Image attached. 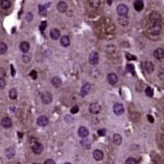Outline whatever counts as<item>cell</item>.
<instances>
[{"label": "cell", "mask_w": 164, "mask_h": 164, "mask_svg": "<svg viewBox=\"0 0 164 164\" xmlns=\"http://www.w3.org/2000/svg\"><path fill=\"white\" fill-rule=\"evenodd\" d=\"M33 164H36V163H33Z\"/></svg>", "instance_id": "816d5d0a"}, {"label": "cell", "mask_w": 164, "mask_h": 164, "mask_svg": "<svg viewBox=\"0 0 164 164\" xmlns=\"http://www.w3.org/2000/svg\"><path fill=\"white\" fill-rule=\"evenodd\" d=\"M44 164H56V163H55L54 161H53V159H46L45 162H44Z\"/></svg>", "instance_id": "ee69618b"}, {"label": "cell", "mask_w": 164, "mask_h": 164, "mask_svg": "<svg viewBox=\"0 0 164 164\" xmlns=\"http://www.w3.org/2000/svg\"><path fill=\"white\" fill-rule=\"evenodd\" d=\"M8 96H10V99H16L17 96H18V93H17V90L15 89V88H12V89L10 90V92H8Z\"/></svg>", "instance_id": "f1b7e54d"}, {"label": "cell", "mask_w": 164, "mask_h": 164, "mask_svg": "<svg viewBox=\"0 0 164 164\" xmlns=\"http://www.w3.org/2000/svg\"><path fill=\"white\" fill-rule=\"evenodd\" d=\"M125 164H137L136 159H135L134 158H129L126 159Z\"/></svg>", "instance_id": "836d02e7"}, {"label": "cell", "mask_w": 164, "mask_h": 164, "mask_svg": "<svg viewBox=\"0 0 164 164\" xmlns=\"http://www.w3.org/2000/svg\"><path fill=\"white\" fill-rule=\"evenodd\" d=\"M11 6V2L10 0H1V2H0V7H1L3 10H8V8H10Z\"/></svg>", "instance_id": "484cf974"}, {"label": "cell", "mask_w": 164, "mask_h": 164, "mask_svg": "<svg viewBox=\"0 0 164 164\" xmlns=\"http://www.w3.org/2000/svg\"><path fill=\"white\" fill-rule=\"evenodd\" d=\"M6 156L8 159H12L13 157L15 156V149L13 148H8L6 149Z\"/></svg>", "instance_id": "d4e9b609"}, {"label": "cell", "mask_w": 164, "mask_h": 164, "mask_svg": "<svg viewBox=\"0 0 164 164\" xmlns=\"http://www.w3.org/2000/svg\"><path fill=\"white\" fill-rule=\"evenodd\" d=\"M97 134H98L100 136H105L106 134H107V131H106L105 129H99L98 131H97Z\"/></svg>", "instance_id": "ab89813d"}, {"label": "cell", "mask_w": 164, "mask_h": 164, "mask_svg": "<svg viewBox=\"0 0 164 164\" xmlns=\"http://www.w3.org/2000/svg\"><path fill=\"white\" fill-rule=\"evenodd\" d=\"M162 31V27L161 25L159 23H155V24H152L150 27L148 28V32L150 33V34H153V35H158L161 33Z\"/></svg>", "instance_id": "6da1fadb"}, {"label": "cell", "mask_w": 164, "mask_h": 164, "mask_svg": "<svg viewBox=\"0 0 164 164\" xmlns=\"http://www.w3.org/2000/svg\"><path fill=\"white\" fill-rule=\"evenodd\" d=\"M6 86V81L5 79H0V89H3Z\"/></svg>", "instance_id": "b9f144b4"}, {"label": "cell", "mask_w": 164, "mask_h": 164, "mask_svg": "<svg viewBox=\"0 0 164 164\" xmlns=\"http://www.w3.org/2000/svg\"><path fill=\"white\" fill-rule=\"evenodd\" d=\"M20 51L23 53V54H27L30 50V44L27 41H23L20 43Z\"/></svg>", "instance_id": "5bb4252c"}, {"label": "cell", "mask_w": 164, "mask_h": 164, "mask_svg": "<svg viewBox=\"0 0 164 164\" xmlns=\"http://www.w3.org/2000/svg\"><path fill=\"white\" fill-rule=\"evenodd\" d=\"M112 2L111 1H110V0H109V1H108V4H109V5H110V4H111Z\"/></svg>", "instance_id": "c3c4849f"}, {"label": "cell", "mask_w": 164, "mask_h": 164, "mask_svg": "<svg viewBox=\"0 0 164 164\" xmlns=\"http://www.w3.org/2000/svg\"><path fill=\"white\" fill-rule=\"evenodd\" d=\"M89 111L92 114H98L101 111V106L98 103H92L89 107Z\"/></svg>", "instance_id": "ba28073f"}, {"label": "cell", "mask_w": 164, "mask_h": 164, "mask_svg": "<svg viewBox=\"0 0 164 164\" xmlns=\"http://www.w3.org/2000/svg\"><path fill=\"white\" fill-rule=\"evenodd\" d=\"M91 5L94 8H97L100 5V1H96V0H94V1H91Z\"/></svg>", "instance_id": "7bdbcfd3"}, {"label": "cell", "mask_w": 164, "mask_h": 164, "mask_svg": "<svg viewBox=\"0 0 164 164\" xmlns=\"http://www.w3.org/2000/svg\"><path fill=\"white\" fill-rule=\"evenodd\" d=\"M51 83H52L53 86L59 87L60 85H61V79H60L59 77H57V76L53 77V78L51 79Z\"/></svg>", "instance_id": "7402d4cb"}, {"label": "cell", "mask_w": 164, "mask_h": 164, "mask_svg": "<svg viewBox=\"0 0 164 164\" xmlns=\"http://www.w3.org/2000/svg\"><path fill=\"white\" fill-rule=\"evenodd\" d=\"M41 100L44 104H46V105H48V104H50L52 100H53V96L51 93L49 92H45V93H43V94L41 95Z\"/></svg>", "instance_id": "277c9868"}, {"label": "cell", "mask_w": 164, "mask_h": 164, "mask_svg": "<svg viewBox=\"0 0 164 164\" xmlns=\"http://www.w3.org/2000/svg\"><path fill=\"white\" fill-rule=\"evenodd\" d=\"M144 68L148 73H152L154 72V64L151 61H146L144 63Z\"/></svg>", "instance_id": "2e32d148"}, {"label": "cell", "mask_w": 164, "mask_h": 164, "mask_svg": "<svg viewBox=\"0 0 164 164\" xmlns=\"http://www.w3.org/2000/svg\"><path fill=\"white\" fill-rule=\"evenodd\" d=\"M128 12H129V8L124 4H120L117 7V13L120 15V17H125Z\"/></svg>", "instance_id": "3957f363"}, {"label": "cell", "mask_w": 164, "mask_h": 164, "mask_svg": "<svg viewBox=\"0 0 164 164\" xmlns=\"http://www.w3.org/2000/svg\"><path fill=\"white\" fill-rule=\"evenodd\" d=\"M65 164H70V162H66Z\"/></svg>", "instance_id": "681fc988"}, {"label": "cell", "mask_w": 164, "mask_h": 164, "mask_svg": "<svg viewBox=\"0 0 164 164\" xmlns=\"http://www.w3.org/2000/svg\"><path fill=\"white\" fill-rule=\"evenodd\" d=\"M99 61V55L97 52H92L89 56V62L92 65H96Z\"/></svg>", "instance_id": "52a82bcc"}, {"label": "cell", "mask_w": 164, "mask_h": 164, "mask_svg": "<svg viewBox=\"0 0 164 164\" xmlns=\"http://www.w3.org/2000/svg\"><path fill=\"white\" fill-rule=\"evenodd\" d=\"M49 5V4H47L46 6H43V5H39V13L41 14L42 16H46V7Z\"/></svg>", "instance_id": "f546056e"}, {"label": "cell", "mask_w": 164, "mask_h": 164, "mask_svg": "<svg viewBox=\"0 0 164 164\" xmlns=\"http://www.w3.org/2000/svg\"><path fill=\"white\" fill-rule=\"evenodd\" d=\"M23 60L24 61L25 63H28L29 61L31 60V57H30V56H28L27 54H24V55L23 56Z\"/></svg>", "instance_id": "74e56055"}, {"label": "cell", "mask_w": 164, "mask_h": 164, "mask_svg": "<svg viewBox=\"0 0 164 164\" xmlns=\"http://www.w3.org/2000/svg\"><path fill=\"white\" fill-rule=\"evenodd\" d=\"M8 51V46L4 42H0V55L6 54Z\"/></svg>", "instance_id": "83f0119b"}, {"label": "cell", "mask_w": 164, "mask_h": 164, "mask_svg": "<svg viewBox=\"0 0 164 164\" xmlns=\"http://www.w3.org/2000/svg\"><path fill=\"white\" fill-rule=\"evenodd\" d=\"M148 122H154V118L151 116V115H148Z\"/></svg>", "instance_id": "bcb514c9"}, {"label": "cell", "mask_w": 164, "mask_h": 164, "mask_svg": "<svg viewBox=\"0 0 164 164\" xmlns=\"http://www.w3.org/2000/svg\"><path fill=\"white\" fill-rule=\"evenodd\" d=\"M37 124L41 127H45L46 126L48 123H49V120L46 116H40L38 119H37Z\"/></svg>", "instance_id": "30bf717a"}, {"label": "cell", "mask_w": 164, "mask_h": 164, "mask_svg": "<svg viewBox=\"0 0 164 164\" xmlns=\"http://www.w3.org/2000/svg\"><path fill=\"white\" fill-rule=\"evenodd\" d=\"M50 37L53 40H57L60 37V32L57 29H52L50 31Z\"/></svg>", "instance_id": "ffe728a7"}, {"label": "cell", "mask_w": 164, "mask_h": 164, "mask_svg": "<svg viewBox=\"0 0 164 164\" xmlns=\"http://www.w3.org/2000/svg\"><path fill=\"white\" fill-rule=\"evenodd\" d=\"M149 20L151 21L153 24L155 23H159V21L161 20V17L159 15V13L156 12V11H153L150 13L149 15Z\"/></svg>", "instance_id": "5b68a950"}, {"label": "cell", "mask_w": 164, "mask_h": 164, "mask_svg": "<svg viewBox=\"0 0 164 164\" xmlns=\"http://www.w3.org/2000/svg\"><path fill=\"white\" fill-rule=\"evenodd\" d=\"M46 27H47V23H46V21H42L41 24H40V26H39V29L43 33L44 31H46Z\"/></svg>", "instance_id": "d6a6232c"}, {"label": "cell", "mask_w": 164, "mask_h": 164, "mask_svg": "<svg viewBox=\"0 0 164 164\" xmlns=\"http://www.w3.org/2000/svg\"><path fill=\"white\" fill-rule=\"evenodd\" d=\"M6 76V70L3 68H0V79H4Z\"/></svg>", "instance_id": "60d3db41"}, {"label": "cell", "mask_w": 164, "mask_h": 164, "mask_svg": "<svg viewBox=\"0 0 164 164\" xmlns=\"http://www.w3.org/2000/svg\"><path fill=\"white\" fill-rule=\"evenodd\" d=\"M70 39L69 36H67V35H63V36H61L60 38V45L64 46V47H67L70 46Z\"/></svg>", "instance_id": "ac0fdd59"}, {"label": "cell", "mask_w": 164, "mask_h": 164, "mask_svg": "<svg viewBox=\"0 0 164 164\" xmlns=\"http://www.w3.org/2000/svg\"><path fill=\"white\" fill-rule=\"evenodd\" d=\"M33 14L32 12H28L27 14H26V20L28 21H31V20H33Z\"/></svg>", "instance_id": "8d00e7d4"}, {"label": "cell", "mask_w": 164, "mask_h": 164, "mask_svg": "<svg viewBox=\"0 0 164 164\" xmlns=\"http://www.w3.org/2000/svg\"><path fill=\"white\" fill-rule=\"evenodd\" d=\"M125 57H126V59H127L128 60H135V59H136V57L134 56V55H132L131 53H126Z\"/></svg>", "instance_id": "e575fe53"}, {"label": "cell", "mask_w": 164, "mask_h": 164, "mask_svg": "<svg viewBox=\"0 0 164 164\" xmlns=\"http://www.w3.org/2000/svg\"><path fill=\"white\" fill-rule=\"evenodd\" d=\"M57 10H59V12L63 13V12H65L66 10H68V5H67V3H66V2L61 1V2L57 3Z\"/></svg>", "instance_id": "d6986e66"}, {"label": "cell", "mask_w": 164, "mask_h": 164, "mask_svg": "<svg viewBox=\"0 0 164 164\" xmlns=\"http://www.w3.org/2000/svg\"><path fill=\"white\" fill-rule=\"evenodd\" d=\"M107 80L108 82L110 83V85H116L119 81V78H118V75L116 73H109L108 74V77H107Z\"/></svg>", "instance_id": "9c48e42d"}, {"label": "cell", "mask_w": 164, "mask_h": 164, "mask_svg": "<svg viewBox=\"0 0 164 164\" xmlns=\"http://www.w3.org/2000/svg\"><path fill=\"white\" fill-rule=\"evenodd\" d=\"M93 157H94V159H96V161H102V159H103V158H104V153L102 152L101 150L96 149V150H95L94 152H93Z\"/></svg>", "instance_id": "9a60e30c"}, {"label": "cell", "mask_w": 164, "mask_h": 164, "mask_svg": "<svg viewBox=\"0 0 164 164\" xmlns=\"http://www.w3.org/2000/svg\"><path fill=\"white\" fill-rule=\"evenodd\" d=\"M16 164H20V162H17Z\"/></svg>", "instance_id": "f907efd6"}, {"label": "cell", "mask_w": 164, "mask_h": 164, "mask_svg": "<svg viewBox=\"0 0 164 164\" xmlns=\"http://www.w3.org/2000/svg\"><path fill=\"white\" fill-rule=\"evenodd\" d=\"M126 70H127V72H129L132 74H135V66L133 65V64H127Z\"/></svg>", "instance_id": "4dcf8cb0"}, {"label": "cell", "mask_w": 164, "mask_h": 164, "mask_svg": "<svg viewBox=\"0 0 164 164\" xmlns=\"http://www.w3.org/2000/svg\"><path fill=\"white\" fill-rule=\"evenodd\" d=\"M113 143L115 145H117V146L121 145L122 143V135H119V134H115L113 135Z\"/></svg>", "instance_id": "cb8c5ba5"}, {"label": "cell", "mask_w": 164, "mask_h": 164, "mask_svg": "<svg viewBox=\"0 0 164 164\" xmlns=\"http://www.w3.org/2000/svg\"><path fill=\"white\" fill-rule=\"evenodd\" d=\"M30 76L32 77L33 80L36 79V78H37V72H36V70H32V72H30Z\"/></svg>", "instance_id": "f35d334b"}, {"label": "cell", "mask_w": 164, "mask_h": 164, "mask_svg": "<svg viewBox=\"0 0 164 164\" xmlns=\"http://www.w3.org/2000/svg\"><path fill=\"white\" fill-rule=\"evenodd\" d=\"M113 111L116 115L120 116V115H122L124 112V107H123V105L121 103H116L113 106Z\"/></svg>", "instance_id": "8992f818"}, {"label": "cell", "mask_w": 164, "mask_h": 164, "mask_svg": "<svg viewBox=\"0 0 164 164\" xmlns=\"http://www.w3.org/2000/svg\"><path fill=\"white\" fill-rule=\"evenodd\" d=\"M78 135L82 137V138H86V137L89 135V130L87 129L86 127L82 126L79 128L78 130Z\"/></svg>", "instance_id": "4fadbf2b"}, {"label": "cell", "mask_w": 164, "mask_h": 164, "mask_svg": "<svg viewBox=\"0 0 164 164\" xmlns=\"http://www.w3.org/2000/svg\"><path fill=\"white\" fill-rule=\"evenodd\" d=\"M80 144H81V146L83 148H85V149H89L90 147H91V142L90 140H88L86 138H83L81 140V142H80Z\"/></svg>", "instance_id": "603a6c76"}, {"label": "cell", "mask_w": 164, "mask_h": 164, "mask_svg": "<svg viewBox=\"0 0 164 164\" xmlns=\"http://www.w3.org/2000/svg\"><path fill=\"white\" fill-rule=\"evenodd\" d=\"M154 57L159 60L162 59L164 57V50L162 48H157V49L154 51Z\"/></svg>", "instance_id": "e0dca14e"}, {"label": "cell", "mask_w": 164, "mask_h": 164, "mask_svg": "<svg viewBox=\"0 0 164 164\" xmlns=\"http://www.w3.org/2000/svg\"><path fill=\"white\" fill-rule=\"evenodd\" d=\"M146 95H147L148 96H149V97H152L153 96V95H154V91H153V89L151 87H147L146 88Z\"/></svg>", "instance_id": "1f68e13d"}, {"label": "cell", "mask_w": 164, "mask_h": 164, "mask_svg": "<svg viewBox=\"0 0 164 164\" xmlns=\"http://www.w3.org/2000/svg\"><path fill=\"white\" fill-rule=\"evenodd\" d=\"M91 90V85H90V83H85V85H83L81 88V96L83 97H85V96L88 95V93L90 92Z\"/></svg>", "instance_id": "7c38bea8"}, {"label": "cell", "mask_w": 164, "mask_h": 164, "mask_svg": "<svg viewBox=\"0 0 164 164\" xmlns=\"http://www.w3.org/2000/svg\"><path fill=\"white\" fill-rule=\"evenodd\" d=\"M1 125L2 127H4L5 129H8L12 126V121L10 120V118L8 117H4L1 120Z\"/></svg>", "instance_id": "8fae6325"}, {"label": "cell", "mask_w": 164, "mask_h": 164, "mask_svg": "<svg viewBox=\"0 0 164 164\" xmlns=\"http://www.w3.org/2000/svg\"><path fill=\"white\" fill-rule=\"evenodd\" d=\"M10 68H11V75H12V76H14V75H15V70H14V67H13V65H10Z\"/></svg>", "instance_id": "7dc6e473"}, {"label": "cell", "mask_w": 164, "mask_h": 164, "mask_svg": "<svg viewBox=\"0 0 164 164\" xmlns=\"http://www.w3.org/2000/svg\"><path fill=\"white\" fill-rule=\"evenodd\" d=\"M134 7H135V10L136 11L143 10V8H144V2L143 1H140V0H138V1H135L134 3Z\"/></svg>", "instance_id": "44dd1931"}, {"label": "cell", "mask_w": 164, "mask_h": 164, "mask_svg": "<svg viewBox=\"0 0 164 164\" xmlns=\"http://www.w3.org/2000/svg\"><path fill=\"white\" fill-rule=\"evenodd\" d=\"M118 20H119L120 24L122 25V26H126V25H128V23H129V19H128L127 16H125V17H120Z\"/></svg>", "instance_id": "4316f807"}, {"label": "cell", "mask_w": 164, "mask_h": 164, "mask_svg": "<svg viewBox=\"0 0 164 164\" xmlns=\"http://www.w3.org/2000/svg\"><path fill=\"white\" fill-rule=\"evenodd\" d=\"M72 117H70V116H66L65 117V121H66V122H72Z\"/></svg>", "instance_id": "f6af8a7d"}, {"label": "cell", "mask_w": 164, "mask_h": 164, "mask_svg": "<svg viewBox=\"0 0 164 164\" xmlns=\"http://www.w3.org/2000/svg\"><path fill=\"white\" fill-rule=\"evenodd\" d=\"M32 150L34 154L36 155H40L44 150V147L41 143H39L38 141H35V142H32Z\"/></svg>", "instance_id": "7a4b0ae2"}, {"label": "cell", "mask_w": 164, "mask_h": 164, "mask_svg": "<svg viewBox=\"0 0 164 164\" xmlns=\"http://www.w3.org/2000/svg\"><path fill=\"white\" fill-rule=\"evenodd\" d=\"M78 111H79L78 106H74V107H72V109H70V113L72 114H76V113H78Z\"/></svg>", "instance_id": "d590c367"}]
</instances>
